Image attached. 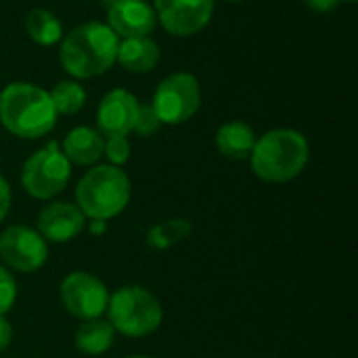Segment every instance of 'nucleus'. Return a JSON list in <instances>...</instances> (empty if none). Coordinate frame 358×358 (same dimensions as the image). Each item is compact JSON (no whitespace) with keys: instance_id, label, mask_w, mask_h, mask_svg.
I'll return each mask as SVG.
<instances>
[{"instance_id":"f257e3e1","label":"nucleus","mask_w":358,"mask_h":358,"mask_svg":"<svg viewBox=\"0 0 358 358\" xmlns=\"http://www.w3.org/2000/svg\"><path fill=\"white\" fill-rule=\"evenodd\" d=\"M252 172L271 185L296 180L310 159L308 138L294 128H275L256 138L250 153Z\"/></svg>"},{"instance_id":"f03ea898","label":"nucleus","mask_w":358,"mask_h":358,"mask_svg":"<svg viewBox=\"0 0 358 358\" xmlns=\"http://www.w3.org/2000/svg\"><path fill=\"white\" fill-rule=\"evenodd\" d=\"M57 117L48 90L36 84L13 82L0 92V124L17 138L46 136L57 126Z\"/></svg>"},{"instance_id":"7ed1b4c3","label":"nucleus","mask_w":358,"mask_h":358,"mask_svg":"<svg viewBox=\"0 0 358 358\" xmlns=\"http://www.w3.org/2000/svg\"><path fill=\"white\" fill-rule=\"evenodd\" d=\"M120 38L107 23L88 21L71 29L59 50V61L63 69L76 80H90L115 63Z\"/></svg>"},{"instance_id":"20e7f679","label":"nucleus","mask_w":358,"mask_h":358,"mask_svg":"<svg viewBox=\"0 0 358 358\" xmlns=\"http://www.w3.org/2000/svg\"><path fill=\"white\" fill-rule=\"evenodd\" d=\"M132 199V182L128 174L109 164L90 166L76 185V206L86 220H113Z\"/></svg>"},{"instance_id":"39448f33","label":"nucleus","mask_w":358,"mask_h":358,"mask_svg":"<svg viewBox=\"0 0 358 358\" xmlns=\"http://www.w3.org/2000/svg\"><path fill=\"white\" fill-rule=\"evenodd\" d=\"M107 321L126 338H147L164 323L162 302L143 285H124L109 294Z\"/></svg>"},{"instance_id":"423d86ee","label":"nucleus","mask_w":358,"mask_h":358,"mask_svg":"<svg viewBox=\"0 0 358 358\" xmlns=\"http://www.w3.org/2000/svg\"><path fill=\"white\" fill-rule=\"evenodd\" d=\"M71 178V164L57 143L34 151L21 168V185L25 193L40 201H50L65 191Z\"/></svg>"},{"instance_id":"0eeeda50","label":"nucleus","mask_w":358,"mask_h":358,"mask_svg":"<svg viewBox=\"0 0 358 358\" xmlns=\"http://www.w3.org/2000/svg\"><path fill=\"white\" fill-rule=\"evenodd\" d=\"M151 107L166 126L189 122L201 107V86L197 78L187 71L170 73L157 84Z\"/></svg>"},{"instance_id":"6e6552de","label":"nucleus","mask_w":358,"mask_h":358,"mask_svg":"<svg viewBox=\"0 0 358 358\" xmlns=\"http://www.w3.org/2000/svg\"><path fill=\"white\" fill-rule=\"evenodd\" d=\"M107 285L92 273L73 271L59 285V300L65 313L78 321L101 319L109 302Z\"/></svg>"},{"instance_id":"1a4fd4ad","label":"nucleus","mask_w":358,"mask_h":358,"mask_svg":"<svg viewBox=\"0 0 358 358\" xmlns=\"http://www.w3.org/2000/svg\"><path fill=\"white\" fill-rule=\"evenodd\" d=\"M0 260L8 271L31 275L46 264L48 243L36 229L10 224L0 233Z\"/></svg>"},{"instance_id":"9d476101","label":"nucleus","mask_w":358,"mask_h":358,"mask_svg":"<svg viewBox=\"0 0 358 358\" xmlns=\"http://www.w3.org/2000/svg\"><path fill=\"white\" fill-rule=\"evenodd\" d=\"M155 19L178 38L201 31L214 13V0H153Z\"/></svg>"},{"instance_id":"9b49d317","label":"nucleus","mask_w":358,"mask_h":358,"mask_svg":"<svg viewBox=\"0 0 358 358\" xmlns=\"http://www.w3.org/2000/svg\"><path fill=\"white\" fill-rule=\"evenodd\" d=\"M86 216L71 201H50L46 203L38 218L36 231L44 237L46 243H69L86 229Z\"/></svg>"},{"instance_id":"f8f14e48","label":"nucleus","mask_w":358,"mask_h":358,"mask_svg":"<svg viewBox=\"0 0 358 358\" xmlns=\"http://www.w3.org/2000/svg\"><path fill=\"white\" fill-rule=\"evenodd\" d=\"M138 105V99L130 90H109L96 107V130L103 136H128L134 128Z\"/></svg>"},{"instance_id":"ddd939ff","label":"nucleus","mask_w":358,"mask_h":358,"mask_svg":"<svg viewBox=\"0 0 358 358\" xmlns=\"http://www.w3.org/2000/svg\"><path fill=\"white\" fill-rule=\"evenodd\" d=\"M155 23V10L145 0H115L107 13V25L120 40L151 36Z\"/></svg>"},{"instance_id":"4468645a","label":"nucleus","mask_w":358,"mask_h":358,"mask_svg":"<svg viewBox=\"0 0 358 358\" xmlns=\"http://www.w3.org/2000/svg\"><path fill=\"white\" fill-rule=\"evenodd\" d=\"M105 136L90 126H76L71 128L63 143L61 151L73 166H96L103 157Z\"/></svg>"},{"instance_id":"2eb2a0df","label":"nucleus","mask_w":358,"mask_h":358,"mask_svg":"<svg viewBox=\"0 0 358 358\" xmlns=\"http://www.w3.org/2000/svg\"><path fill=\"white\" fill-rule=\"evenodd\" d=\"M216 149L222 157L233 162H243L250 157L254 145H256V132L248 122L233 120L222 124L216 130Z\"/></svg>"},{"instance_id":"dca6fc26","label":"nucleus","mask_w":358,"mask_h":358,"mask_svg":"<svg viewBox=\"0 0 358 358\" xmlns=\"http://www.w3.org/2000/svg\"><path fill=\"white\" fill-rule=\"evenodd\" d=\"M159 57H162L159 46L149 36H145V38H122L117 44L115 63H120L126 71L147 73L157 65Z\"/></svg>"},{"instance_id":"f3484780","label":"nucleus","mask_w":358,"mask_h":358,"mask_svg":"<svg viewBox=\"0 0 358 358\" xmlns=\"http://www.w3.org/2000/svg\"><path fill=\"white\" fill-rule=\"evenodd\" d=\"M115 329L107 319H90V321H80L76 334H73V344L78 352L86 357H101L113 348L115 342Z\"/></svg>"},{"instance_id":"a211bd4d","label":"nucleus","mask_w":358,"mask_h":358,"mask_svg":"<svg viewBox=\"0 0 358 358\" xmlns=\"http://www.w3.org/2000/svg\"><path fill=\"white\" fill-rule=\"evenodd\" d=\"M23 25L27 36L40 46H55L63 38V25L48 8H31Z\"/></svg>"},{"instance_id":"6ab92c4d","label":"nucleus","mask_w":358,"mask_h":358,"mask_svg":"<svg viewBox=\"0 0 358 358\" xmlns=\"http://www.w3.org/2000/svg\"><path fill=\"white\" fill-rule=\"evenodd\" d=\"M193 231L189 218H168L164 222L153 224L147 231V243L153 250H170L176 243L185 241Z\"/></svg>"},{"instance_id":"aec40b11","label":"nucleus","mask_w":358,"mask_h":358,"mask_svg":"<svg viewBox=\"0 0 358 358\" xmlns=\"http://www.w3.org/2000/svg\"><path fill=\"white\" fill-rule=\"evenodd\" d=\"M50 101L57 111V115H73L78 113L86 103V90L80 82L73 80H61L50 90Z\"/></svg>"},{"instance_id":"412c9836","label":"nucleus","mask_w":358,"mask_h":358,"mask_svg":"<svg viewBox=\"0 0 358 358\" xmlns=\"http://www.w3.org/2000/svg\"><path fill=\"white\" fill-rule=\"evenodd\" d=\"M130 155H132V147L128 136H105L103 157H107L109 166L122 168L124 164H128Z\"/></svg>"},{"instance_id":"4be33fe9","label":"nucleus","mask_w":358,"mask_h":358,"mask_svg":"<svg viewBox=\"0 0 358 358\" xmlns=\"http://www.w3.org/2000/svg\"><path fill=\"white\" fill-rule=\"evenodd\" d=\"M17 294H19V287H17V279L13 271L0 264V315L6 317L13 310L17 302Z\"/></svg>"},{"instance_id":"5701e85b","label":"nucleus","mask_w":358,"mask_h":358,"mask_svg":"<svg viewBox=\"0 0 358 358\" xmlns=\"http://www.w3.org/2000/svg\"><path fill=\"white\" fill-rule=\"evenodd\" d=\"M162 126H164V124L159 122V117H157L155 109L151 107V103H149V105H138L136 122H134V128H132L134 134H138V136H151V134H155Z\"/></svg>"},{"instance_id":"b1692460","label":"nucleus","mask_w":358,"mask_h":358,"mask_svg":"<svg viewBox=\"0 0 358 358\" xmlns=\"http://www.w3.org/2000/svg\"><path fill=\"white\" fill-rule=\"evenodd\" d=\"M10 203H13V191H10V185H8V180L0 174V224H2V222H4V218L8 216Z\"/></svg>"},{"instance_id":"393cba45","label":"nucleus","mask_w":358,"mask_h":358,"mask_svg":"<svg viewBox=\"0 0 358 358\" xmlns=\"http://www.w3.org/2000/svg\"><path fill=\"white\" fill-rule=\"evenodd\" d=\"M13 325H10V321L4 317V315H0V352H4L8 346H10V342H13Z\"/></svg>"},{"instance_id":"a878e982","label":"nucleus","mask_w":358,"mask_h":358,"mask_svg":"<svg viewBox=\"0 0 358 358\" xmlns=\"http://www.w3.org/2000/svg\"><path fill=\"white\" fill-rule=\"evenodd\" d=\"M304 2L317 13H331L340 4V0H304Z\"/></svg>"},{"instance_id":"bb28decb","label":"nucleus","mask_w":358,"mask_h":358,"mask_svg":"<svg viewBox=\"0 0 358 358\" xmlns=\"http://www.w3.org/2000/svg\"><path fill=\"white\" fill-rule=\"evenodd\" d=\"M86 227H88V233L92 237H101V235L107 233V222L105 220H88Z\"/></svg>"},{"instance_id":"cd10ccee","label":"nucleus","mask_w":358,"mask_h":358,"mask_svg":"<svg viewBox=\"0 0 358 358\" xmlns=\"http://www.w3.org/2000/svg\"><path fill=\"white\" fill-rule=\"evenodd\" d=\"M128 358H151V357H145V355H132V357Z\"/></svg>"},{"instance_id":"c85d7f7f","label":"nucleus","mask_w":358,"mask_h":358,"mask_svg":"<svg viewBox=\"0 0 358 358\" xmlns=\"http://www.w3.org/2000/svg\"><path fill=\"white\" fill-rule=\"evenodd\" d=\"M227 2H241V0H227Z\"/></svg>"},{"instance_id":"c756f323","label":"nucleus","mask_w":358,"mask_h":358,"mask_svg":"<svg viewBox=\"0 0 358 358\" xmlns=\"http://www.w3.org/2000/svg\"><path fill=\"white\" fill-rule=\"evenodd\" d=\"M346 2H357V0H346Z\"/></svg>"}]
</instances>
